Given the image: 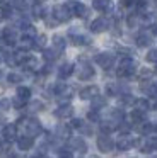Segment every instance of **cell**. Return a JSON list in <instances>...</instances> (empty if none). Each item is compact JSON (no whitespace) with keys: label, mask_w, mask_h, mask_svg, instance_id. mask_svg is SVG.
Segmentation results:
<instances>
[{"label":"cell","mask_w":157,"mask_h":158,"mask_svg":"<svg viewBox=\"0 0 157 158\" xmlns=\"http://www.w3.org/2000/svg\"><path fill=\"white\" fill-rule=\"evenodd\" d=\"M135 70H137V63L130 56H125L119 63V68L116 70V75H118V78H128L135 73Z\"/></svg>","instance_id":"cell-1"},{"label":"cell","mask_w":157,"mask_h":158,"mask_svg":"<svg viewBox=\"0 0 157 158\" xmlns=\"http://www.w3.org/2000/svg\"><path fill=\"white\" fill-rule=\"evenodd\" d=\"M19 126L24 127V131H26L27 136L31 138H36L41 134V124L38 119H20L19 121Z\"/></svg>","instance_id":"cell-2"},{"label":"cell","mask_w":157,"mask_h":158,"mask_svg":"<svg viewBox=\"0 0 157 158\" xmlns=\"http://www.w3.org/2000/svg\"><path fill=\"white\" fill-rule=\"evenodd\" d=\"M72 15H74V14L70 12V9H68L67 4H65V5H56V7L53 9V17L56 19L58 22H67Z\"/></svg>","instance_id":"cell-3"},{"label":"cell","mask_w":157,"mask_h":158,"mask_svg":"<svg viewBox=\"0 0 157 158\" xmlns=\"http://www.w3.org/2000/svg\"><path fill=\"white\" fill-rule=\"evenodd\" d=\"M96 63H97L101 68L109 70L114 65V55H113V53H99V55L96 56Z\"/></svg>","instance_id":"cell-4"},{"label":"cell","mask_w":157,"mask_h":158,"mask_svg":"<svg viewBox=\"0 0 157 158\" xmlns=\"http://www.w3.org/2000/svg\"><path fill=\"white\" fill-rule=\"evenodd\" d=\"M97 148L102 153H109V151H113V148H114V141H113L106 133H102L101 136L97 138Z\"/></svg>","instance_id":"cell-5"},{"label":"cell","mask_w":157,"mask_h":158,"mask_svg":"<svg viewBox=\"0 0 157 158\" xmlns=\"http://www.w3.org/2000/svg\"><path fill=\"white\" fill-rule=\"evenodd\" d=\"M80 61H82V60H80ZM94 73H96L94 68H92L89 63H85V61H82V65L77 68V77L80 80H91L92 77H94Z\"/></svg>","instance_id":"cell-6"},{"label":"cell","mask_w":157,"mask_h":158,"mask_svg":"<svg viewBox=\"0 0 157 158\" xmlns=\"http://www.w3.org/2000/svg\"><path fill=\"white\" fill-rule=\"evenodd\" d=\"M53 94L58 97V99H70L72 97V89L65 83H56L53 87Z\"/></svg>","instance_id":"cell-7"},{"label":"cell","mask_w":157,"mask_h":158,"mask_svg":"<svg viewBox=\"0 0 157 158\" xmlns=\"http://www.w3.org/2000/svg\"><path fill=\"white\" fill-rule=\"evenodd\" d=\"M108 27H109V21L106 17H97L96 21H92V24H91L92 32H104Z\"/></svg>","instance_id":"cell-8"},{"label":"cell","mask_w":157,"mask_h":158,"mask_svg":"<svg viewBox=\"0 0 157 158\" xmlns=\"http://www.w3.org/2000/svg\"><path fill=\"white\" fill-rule=\"evenodd\" d=\"M67 5H68L72 14L77 15V17H85V15H87V7H85L84 4H80V2H70V4H67Z\"/></svg>","instance_id":"cell-9"},{"label":"cell","mask_w":157,"mask_h":158,"mask_svg":"<svg viewBox=\"0 0 157 158\" xmlns=\"http://www.w3.org/2000/svg\"><path fill=\"white\" fill-rule=\"evenodd\" d=\"M140 90L145 92L147 95L157 97V82H150V80H142L140 83Z\"/></svg>","instance_id":"cell-10"},{"label":"cell","mask_w":157,"mask_h":158,"mask_svg":"<svg viewBox=\"0 0 157 158\" xmlns=\"http://www.w3.org/2000/svg\"><path fill=\"white\" fill-rule=\"evenodd\" d=\"M2 136H3V139H5L7 143L14 141L17 138V126H16V124H7V126H3Z\"/></svg>","instance_id":"cell-11"},{"label":"cell","mask_w":157,"mask_h":158,"mask_svg":"<svg viewBox=\"0 0 157 158\" xmlns=\"http://www.w3.org/2000/svg\"><path fill=\"white\" fill-rule=\"evenodd\" d=\"M97 94H99L97 87H96V85H89V87H85V89H82L78 95H80L82 100H92L96 95H97Z\"/></svg>","instance_id":"cell-12"},{"label":"cell","mask_w":157,"mask_h":158,"mask_svg":"<svg viewBox=\"0 0 157 158\" xmlns=\"http://www.w3.org/2000/svg\"><path fill=\"white\" fill-rule=\"evenodd\" d=\"M33 144H34V138H31V136H20V138H17V148L19 150H22V151H27V150H31L33 148Z\"/></svg>","instance_id":"cell-13"},{"label":"cell","mask_w":157,"mask_h":158,"mask_svg":"<svg viewBox=\"0 0 157 158\" xmlns=\"http://www.w3.org/2000/svg\"><path fill=\"white\" fill-rule=\"evenodd\" d=\"M72 112H74V107H72L70 104H63V106H60L55 110V116L60 117V119H67V117L72 116Z\"/></svg>","instance_id":"cell-14"},{"label":"cell","mask_w":157,"mask_h":158,"mask_svg":"<svg viewBox=\"0 0 157 158\" xmlns=\"http://www.w3.org/2000/svg\"><path fill=\"white\" fill-rule=\"evenodd\" d=\"M92 7L97 12H109L113 9V4H111V0H94Z\"/></svg>","instance_id":"cell-15"},{"label":"cell","mask_w":157,"mask_h":158,"mask_svg":"<svg viewBox=\"0 0 157 158\" xmlns=\"http://www.w3.org/2000/svg\"><path fill=\"white\" fill-rule=\"evenodd\" d=\"M3 41H5V44H9V46L17 44V34H16V31H14L12 27L3 29Z\"/></svg>","instance_id":"cell-16"},{"label":"cell","mask_w":157,"mask_h":158,"mask_svg":"<svg viewBox=\"0 0 157 158\" xmlns=\"http://www.w3.org/2000/svg\"><path fill=\"white\" fill-rule=\"evenodd\" d=\"M133 144H135V139H130L126 134H123L121 139H118V143H116V148H118L119 151H126V150H130Z\"/></svg>","instance_id":"cell-17"},{"label":"cell","mask_w":157,"mask_h":158,"mask_svg":"<svg viewBox=\"0 0 157 158\" xmlns=\"http://www.w3.org/2000/svg\"><path fill=\"white\" fill-rule=\"evenodd\" d=\"M70 144H72V150H75L80 155H84L85 151H87V144H85V141L82 139V138H74V139L70 141Z\"/></svg>","instance_id":"cell-18"},{"label":"cell","mask_w":157,"mask_h":158,"mask_svg":"<svg viewBox=\"0 0 157 158\" xmlns=\"http://www.w3.org/2000/svg\"><path fill=\"white\" fill-rule=\"evenodd\" d=\"M17 46H19V49H24V51H27V49L34 48V41L31 36L24 34L20 39H17Z\"/></svg>","instance_id":"cell-19"},{"label":"cell","mask_w":157,"mask_h":158,"mask_svg":"<svg viewBox=\"0 0 157 158\" xmlns=\"http://www.w3.org/2000/svg\"><path fill=\"white\" fill-rule=\"evenodd\" d=\"M150 43H152V34H149V32H140L137 36V46H140V48H147V46H150Z\"/></svg>","instance_id":"cell-20"},{"label":"cell","mask_w":157,"mask_h":158,"mask_svg":"<svg viewBox=\"0 0 157 158\" xmlns=\"http://www.w3.org/2000/svg\"><path fill=\"white\" fill-rule=\"evenodd\" d=\"M140 24L145 26V27H154L155 26V14H140Z\"/></svg>","instance_id":"cell-21"},{"label":"cell","mask_w":157,"mask_h":158,"mask_svg":"<svg viewBox=\"0 0 157 158\" xmlns=\"http://www.w3.org/2000/svg\"><path fill=\"white\" fill-rule=\"evenodd\" d=\"M152 150H157V136H149L147 144L140 146V151H143V153H150Z\"/></svg>","instance_id":"cell-22"},{"label":"cell","mask_w":157,"mask_h":158,"mask_svg":"<svg viewBox=\"0 0 157 158\" xmlns=\"http://www.w3.org/2000/svg\"><path fill=\"white\" fill-rule=\"evenodd\" d=\"M56 134H58V138H61V139H68L70 134H72V126L60 124V126L56 127Z\"/></svg>","instance_id":"cell-23"},{"label":"cell","mask_w":157,"mask_h":158,"mask_svg":"<svg viewBox=\"0 0 157 158\" xmlns=\"http://www.w3.org/2000/svg\"><path fill=\"white\" fill-rule=\"evenodd\" d=\"M72 73H74V65H70V63L61 65L60 70H58V77H60V78H68Z\"/></svg>","instance_id":"cell-24"},{"label":"cell","mask_w":157,"mask_h":158,"mask_svg":"<svg viewBox=\"0 0 157 158\" xmlns=\"http://www.w3.org/2000/svg\"><path fill=\"white\" fill-rule=\"evenodd\" d=\"M70 41H72V44H75V46H82V44H89V43H91V39H89L87 36L70 34Z\"/></svg>","instance_id":"cell-25"},{"label":"cell","mask_w":157,"mask_h":158,"mask_svg":"<svg viewBox=\"0 0 157 158\" xmlns=\"http://www.w3.org/2000/svg\"><path fill=\"white\" fill-rule=\"evenodd\" d=\"M154 127H152V124H149V123H145V121H142V123H137V131H138L140 134H150V131H152Z\"/></svg>","instance_id":"cell-26"},{"label":"cell","mask_w":157,"mask_h":158,"mask_svg":"<svg viewBox=\"0 0 157 158\" xmlns=\"http://www.w3.org/2000/svg\"><path fill=\"white\" fill-rule=\"evenodd\" d=\"M126 24H128V27H137V26L140 24V14L138 12H133V14H130L128 17H126Z\"/></svg>","instance_id":"cell-27"},{"label":"cell","mask_w":157,"mask_h":158,"mask_svg":"<svg viewBox=\"0 0 157 158\" xmlns=\"http://www.w3.org/2000/svg\"><path fill=\"white\" fill-rule=\"evenodd\" d=\"M133 106H135V109L142 110V112H147L149 107H150V104H149L147 99H137V100H133Z\"/></svg>","instance_id":"cell-28"},{"label":"cell","mask_w":157,"mask_h":158,"mask_svg":"<svg viewBox=\"0 0 157 158\" xmlns=\"http://www.w3.org/2000/svg\"><path fill=\"white\" fill-rule=\"evenodd\" d=\"M123 119H125V112H123L121 109H114V110H111V121H113V123L119 124Z\"/></svg>","instance_id":"cell-29"},{"label":"cell","mask_w":157,"mask_h":158,"mask_svg":"<svg viewBox=\"0 0 157 158\" xmlns=\"http://www.w3.org/2000/svg\"><path fill=\"white\" fill-rule=\"evenodd\" d=\"M27 109H29V112H39V110L44 109V104L41 100H33V102H29Z\"/></svg>","instance_id":"cell-30"},{"label":"cell","mask_w":157,"mask_h":158,"mask_svg":"<svg viewBox=\"0 0 157 158\" xmlns=\"http://www.w3.org/2000/svg\"><path fill=\"white\" fill-rule=\"evenodd\" d=\"M53 46L56 51H63L65 46H67V43H65V39L61 38V36H55L53 38Z\"/></svg>","instance_id":"cell-31"},{"label":"cell","mask_w":157,"mask_h":158,"mask_svg":"<svg viewBox=\"0 0 157 158\" xmlns=\"http://www.w3.org/2000/svg\"><path fill=\"white\" fill-rule=\"evenodd\" d=\"M104 106H106V99H104V97H101V95L97 94V95L92 99V109H97V110H99L101 107H104Z\"/></svg>","instance_id":"cell-32"},{"label":"cell","mask_w":157,"mask_h":158,"mask_svg":"<svg viewBox=\"0 0 157 158\" xmlns=\"http://www.w3.org/2000/svg\"><path fill=\"white\" fill-rule=\"evenodd\" d=\"M116 127H118V124L113 123V121H108V123H101V131L102 133H111V131H114Z\"/></svg>","instance_id":"cell-33"},{"label":"cell","mask_w":157,"mask_h":158,"mask_svg":"<svg viewBox=\"0 0 157 158\" xmlns=\"http://www.w3.org/2000/svg\"><path fill=\"white\" fill-rule=\"evenodd\" d=\"M33 14L36 19H41V17H46V10H44L43 7H41V4H36L33 7Z\"/></svg>","instance_id":"cell-34"},{"label":"cell","mask_w":157,"mask_h":158,"mask_svg":"<svg viewBox=\"0 0 157 158\" xmlns=\"http://www.w3.org/2000/svg\"><path fill=\"white\" fill-rule=\"evenodd\" d=\"M130 119H132L135 124L137 123H142V121H143V112H142V110H138V109H133V112L130 114Z\"/></svg>","instance_id":"cell-35"},{"label":"cell","mask_w":157,"mask_h":158,"mask_svg":"<svg viewBox=\"0 0 157 158\" xmlns=\"http://www.w3.org/2000/svg\"><path fill=\"white\" fill-rule=\"evenodd\" d=\"M22 66H26L27 70H34L38 66V61H36V58L34 56H27V60L22 63Z\"/></svg>","instance_id":"cell-36"},{"label":"cell","mask_w":157,"mask_h":158,"mask_svg":"<svg viewBox=\"0 0 157 158\" xmlns=\"http://www.w3.org/2000/svg\"><path fill=\"white\" fill-rule=\"evenodd\" d=\"M58 58V55H56V49H46V51H44V60H46V61H55V60Z\"/></svg>","instance_id":"cell-37"},{"label":"cell","mask_w":157,"mask_h":158,"mask_svg":"<svg viewBox=\"0 0 157 158\" xmlns=\"http://www.w3.org/2000/svg\"><path fill=\"white\" fill-rule=\"evenodd\" d=\"M106 92H108V95H119V85L109 83V85L106 87Z\"/></svg>","instance_id":"cell-38"},{"label":"cell","mask_w":157,"mask_h":158,"mask_svg":"<svg viewBox=\"0 0 157 158\" xmlns=\"http://www.w3.org/2000/svg\"><path fill=\"white\" fill-rule=\"evenodd\" d=\"M17 95L27 100V99H29V95H31V90L27 89V87H19V89H17Z\"/></svg>","instance_id":"cell-39"},{"label":"cell","mask_w":157,"mask_h":158,"mask_svg":"<svg viewBox=\"0 0 157 158\" xmlns=\"http://www.w3.org/2000/svg\"><path fill=\"white\" fill-rule=\"evenodd\" d=\"M44 44H46V36L44 34H41V36H38L36 38V41H34V48H44Z\"/></svg>","instance_id":"cell-40"},{"label":"cell","mask_w":157,"mask_h":158,"mask_svg":"<svg viewBox=\"0 0 157 158\" xmlns=\"http://www.w3.org/2000/svg\"><path fill=\"white\" fill-rule=\"evenodd\" d=\"M20 80H22V77H20L19 73H9V75H7V82L9 83H19Z\"/></svg>","instance_id":"cell-41"},{"label":"cell","mask_w":157,"mask_h":158,"mask_svg":"<svg viewBox=\"0 0 157 158\" xmlns=\"http://www.w3.org/2000/svg\"><path fill=\"white\" fill-rule=\"evenodd\" d=\"M14 7H16L17 10H26V9H27V2H26V0H14Z\"/></svg>","instance_id":"cell-42"},{"label":"cell","mask_w":157,"mask_h":158,"mask_svg":"<svg viewBox=\"0 0 157 158\" xmlns=\"http://www.w3.org/2000/svg\"><path fill=\"white\" fill-rule=\"evenodd\" d=\"M14 107H17V109H22V107L24 106H26V99H22V97H19V95H17L16 97V99H14Z\"/></svg>","instance_id":"cell-43"},{"label":"cell","mask_w":157,"mask_h":158,"mask_svg":"<svg viewBox=\"0 0 157 158\" xmlns=\"http://www.w3.org/2000/svg\"><path fill=\"white\" fill-rule=\"evenodd\" d=\"M147 61L157 63V49H150V51L147 53Z\"/></svg>","instance_id":"cell-44"},{"label":"cell","mask_w":157,"mask_h":158,"mask_svg":"<svg viewBox=\"0 0 157 158\" xmlns=\"http://www.w3.org/2000/svg\"><path fill=\"white\" fill-rule=\"evenodd\" d=\"M135 5H137V12H138V14L142 12L143 14V9L147 7V2L145 0H135Z\"/></svg>","instance_id":"cell-45"},{"label":"cell","mask_w":157,"mask_h":158,"mask_svg":"<svg viewBox=\"0 0 157 158\" xmlns=\"http://www.w3.org/2000/svg\"><path fill=\"white\" fill-rule=\"evenodd\" d=\"M56 155H58V156H63V158H70L74 153H72V151H68L67 148H60V150L56 151Z\"/></svg>","instance_id":"cell-46"},{"label":"cell","mask_w":157,"mask_h":158,"mask_svg":"<svg viewBox=\"0 0 157 158\" xmlns=\"http://www.w3.org/2000/svg\"><path fill=\"white\" fill-rule=\"evenodd\" d=\"M80 131H82V134H87V136H91V134H92V127H91V124L84 123V124L80 126Z\"/></svg>","instance_id":"cell-47"},{"label":"cell","mask_w":157,"mask_h":158,"mask_svg":"<svg viewBox=\"0 0 157 158\" xmlns=\"http://www.w3.org/2000/svg\"><path fill=\"white\" fill-rule=\"evenodd\" d=\"M87 119H89V121H99V114H97V109H92L91 112L87 114Z\"/></svg>","instance_id":"cell-48"},{"label":"cell","mask_w":157,"mask_h":158,"mask_svg":"<svg viewBox=\"0 0 157 158\" xmlns=\"http://www.w3.org/2000/svg\"><path fill=\"white\" fill-rule=\"evenodd\" d=\"M121 102L123 104H133V100H135V99H133V97L132 95H130V94H121Z\"/></svg>","instance_id":"cell-49"},{"label":"cell","mask_w":157,"mask_h":158,"mask_svg":"<svg viewBox=\"0 0 157 158\" xmlns=\"http://www.w3.org/2000/svg\"><path fill=\"white\" fill-rule=\"evenodd\" d=\"M9 107H10V100H7V99L0 100V110H7Z\"/></svg>","instance_id":"cell-50"},{"label":"cell","mask_w":157,"mask_h":158,"mask_svg":"<svg viewBox=\"0 0 157 158\" xmlns=\"http://www.w3.org/2000/svg\"><path fill=\"white\" fill-rule=\"evenodd\" d=\"M82 124H84V121H82V119H72L70 126H72V127H77V129H80Z\"/></svg>","instance_id":"cell-51"},{"label":"cell","mask_w":157,"mask_h":158,"mask_svg":"<svg viewBox=\"0 0 157 158\" xmlns=\"http://www.w3.org/2000/svg\"><path fill=\"white\" fill-rule=\"evenodd\" d=\"M119 4H121V7H132V5H135V0H119Z\"/></svg>","instance_id":"cell-52"},{"label":"cell","mask_w":157,"mask_h":158,"mask_svg":"<svg viewBox=\"0 0 157 158\" xmlns=\"http://www.w3.org/2000/svg\"><path fill=\"white\" fill-rule=\"evenodd\" d=\"M150 75H152V72L147 70V68H143L142 72H140V77H142V78H147V77H150Z\"/></svg>","instance_id":"cell-53"},{"label":"cell","mask_w":157,"mask_h":158,"mask_svg":"<svg viewBox=\"0 0 157 158\" xmlns=\"http://www.w3.org/2000/svg\"><path fill=\"white\" fill-rule=\"evenodd\" d=\"M7 15H5V9L3 7H0V21H2V19H5Z\"/></svg>","instance_id":"cell-54"},{"label":"cell","mask_w":157,"mask_h":158,"mask_svg":"<svg viewBox=\"0 0 157 158\" xmlns=\"http://www.w3.org/2000/svg\"><path fill=\"white\" fill-rule=\"evenodd\" d=\"M33 2H34V4H43L44 0H33Z\"/></svg>","instance_id":"cell-55"},{"label":"cell","mask_w":157,"mask_h":158,"mask_svg":"<svg viewBox=\"0 0 157 158\" xmlns=\"http://www.w3.org/2000/svg\"><path fill=\"white\" fill-rule=\"evenodd\" d=\"M155 109H157V102H155Z\"/></svg>","instance_id":"cell-56"},{"label":"cell","mask_w":157,"mask_h":158,"mask_svg":"<svg viewBox=\"0 0 157 158\" xmlns=\"http://www.w3.org/2000/svg\"><path fill=\"white\" fill-rule=\"evenodd\" d=\"M155 5H157V0H155Z\"/></svg>","instance_id":"cell-57"},{"label":"cell","mask_w":157,"mask_h":158,"mask_svg":"<svg viewBox=\"0 0 157 158\" xmlns=\"http://www.w3.org/2000/svg\"><path fill=\"white\" fill-rule=\"evenodd\" d=\"M0 77H2V73H0Z\"/></svg>","instance_id":"cell-58"},{"label":"cell","mask_w":157,"mask_h":158,"mask_svg":"<svg viewBox=\"0 0 157 158\" xmlns=\"http://www.w3.org/2000/svg\"><path fill=\"white\" fill-rule=\"evenodd\" d=\"M0 123H2V121H0Z\"/></svg>","instance_id":"cell-59"}]
</instances>
